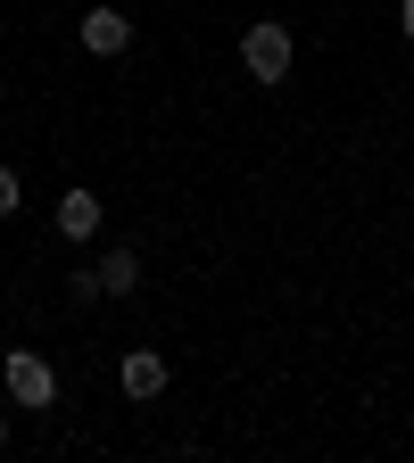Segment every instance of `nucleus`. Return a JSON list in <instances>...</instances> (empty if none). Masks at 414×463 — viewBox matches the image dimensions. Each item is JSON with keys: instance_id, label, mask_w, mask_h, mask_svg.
Masks as SVG:
<instances>
[{"instance_id": "nucleus-1", "label": "nucleus", "mask_w": 414, "mask_h": 463, "mask_svg": "<svg viewBox=\"0 0 414 463\" xmlns=\"http://www.w3.org/2000/svg\"><path fill=\"white\" fill-rule=\"evenodd\" d=\"M290 58H299L290 25H274V17H265V25H249V33H241V67H249L257 83H282V75H290Z\"/></svg>"}, {"instance_id": "nucleus-2", "label": "nucleus", "mask_w": 414, "mask_h": 463, "mask_svg": "<svg viewBox=\"0 0 414 463\" xmlns=\"http://www.w3.org/2000/svg\"><path fill=\"white\" fill-rule=\"evenodd\" d=\"M0 389H9V405H58V373L34 356V347H9V364H0Z\"/></svg>"}, {"instance_id": "nucleus-3", "label": "nucleus", "mask_w": 414, "mask_h": 463, "mask_svg": "<svg viewBox=\"0 0 414 463\" xmlns=\"http://www.w3.org/2000/svg\"><path fill=\"white\" fill-rule=\"evenodd\" d=\"M83 50L91 58H125L133 50V17L125 9H83Z\"/></svg>"}, {"instance_id": "nucleus-4", "label": "nucleus", "mask_w": 414, "mask_h": 463, "mask_svg": "<svg viewBox=\"0 0 414 463\" xmlns=\"http://www.w3.org/2000/svg\"><path fill=\"white\" fill-rule=\"evenodd\" d=\"M116 389H125L133 405H149V397H166V356H149V347H133L125 364H116Z\"/></svg>"}, {"instance_id": "nucleus-5", "label": "nucleus", "mask_w": 414, "mask_h": 463, "mask_svg": "<svg viewBox=\"0 0 414 463\" xmlns=\"http://www.w3.org/2000/svg\"><path fill=\"white\" fill-rule=\"evenodd\" d=\"M100 191H58V241H91L100 232Z\"/></svg>"}, {"instance_id": "nucleus-6", "label": "nucleus", "mask_w": 414, "mask_h": 463, "mask_svg": "<svg viewBox=\"0 0 414 463\" xmlns=\"http://www.w3.org/2000/svg\"><path fill=\"white\" fill-rule=\"evenodd\" d=\"M91 281H100V298H133V289H141V257L108 249V257H91Z\"/></svg>"}, {"instance_id": "nucleus-7", "label": "nucleus", "mask_w": 414, "mask_h": 463, "mask_svg": "<svg viewBox=\"0 0 414 463\" xmlns=\"http://www.w3.org/2000/svg\"><path fill=\"white\" fill-rule=\"evenodd\" d=\"M17 199H25V183H17L9 165H0V215H17Z\"/></svg>"}, {"instance_id": "nucleus-8", "label": "nucleus", "mask_w": 414, "mask_h": 463, "mask_svg": "<svg viewBox=\"0 0 414 463\" xmlns=\"http://www.w3.org/2000/svg\"><path fill=\"white\" fill-rule=\"evenodd\" d=\"M398 33H406V42H414V0H398Z\"/></svg>"}, {"instance_id": "nucleus-9", "label": "nucleus", "mask_w": 414, "mask_h": 463, "mask_svg": "<svg viewBox=\"0 0 414 463\" xmlns=\"http://www.w3.org/2000/svg\"><path fill=\"white\" fill-rule=\"evenodd\" d=\"M0 447H9V414H0Z\"/></svg>"}]
</instances>
